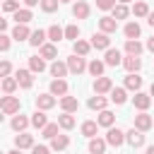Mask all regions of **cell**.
Instances as JSON below:
<instances>
[{
    "instance_id": "cell-28",
    "label": "cell",
    "mask_w": 154,
    "mask_h": 154,
    "mask_svg": "<svg viewBox=\"0 0 154 154\" xmlns=\"http://www.w3.org/2000/svg\"><path fill=\"white\" fill-rule=\"evenodd\" d=\"M96 130H99V123H96V120H84V123H82V135H84V137H89V140L96 137Z\"/></svg>"
},
{
    "instance_id": "cell-22",
    "label": "cell",
    "mask_w": 154,
    "mask_h": 154,
    "mask_svg": "<svg viewBox=\"0 0 154 154\" xmlns=\"http://www.w3.org/2000/svg\"><path fill=\"white\" fill-rule=\"evenodd\" d=\"M29 36H31V31L26 24H17L12 29V38H17V41H29Z\"/></svg>"
},
{
    "instance_id": "cell-21",
    "label": "cell",
    "mask_w": 154,
    "mask_h": 154,
    "mask_svg": "<svg viewBox=\"0 0 154 154\" xmlns=\"http://www.w3.org/2000/svg\"><path fill=\"white\" fill-rule=\"evenodd\" d=\"M96 123L101 125V128H113V123H116V116L111 113V111H99V118H96Z\"/></svg>"
},
{
    "instance_id": "cell-41",
    "label": "cell",
    "mask_w": 154,
    "mask_h": 154,
    "mask_svg": "<svg viewBox=\"0 0 154 154\" xmlns=\"http://www.w3.org/2000/svg\"><path fill=\"white\" fill-rule=\"evenodd\" d=\"M111 12H113V17H116V19H125V17L130 14V10H128V5H123V2H118V5H116V7L111 10Z\"/></svg>"
},
{
    "instance_id": "cell-55",
    "label": "cell",
    "mask_w": 154,
    "mask_h": 154,
    "mask_svg": "<svg viewBox=\"0 0 154 154\" xmlns=\"http://www.w3.org/2000/svg\"><path fill=\"white\" fill-rule=\"evenodd\" d=\"M149 91H152V96H154V82H152V87H149Z\"/></svg>"
},
{
    "instance_id": "cell-16",
    "label": "cell",
    "mask_w": 154,
    "mask_h": 154,
    "mask_svg": "<svg viewBox=\"0 0 154 154\" xmlns=\"http://www.w3.org/2000/svg\"><path fill=\"white\" fill-rule=\"evenodd\" d=\"M14 147H17V149H31V147H34V135L19 132V135L14 137Z\"/></svg>"
},
{
    "instance_id": "cell-32",
    "label": "cell",
    "mask_w": 154,
    "mask_h": 154,
    "mask_svg": "<svg viewBox=\"0 0 154 154\" xmlns=\"http://www.w3.org/2000/svg\"><path fill=\"white\" fill-rule=\"evenodd\" d=\"M31 125H34V128H41V130L48 125V118H46V113H43L41 108H38L36 113H31Z\"/></svg>"
},
{
    "instance_id": "cell-34",
    "label": "cell",
    "mask_w": 154,
    "mask_h": 154,
    "mask_svg": "<svg viewBox=\"0 0 154 154\" xmlns=\"http://www.w3.org/2000/svg\"><path fill=\"white\" fill-rule=\"evenodd\" d=\"M132 12H135V17H149V5L144 0H137L132 5Z\"/></svg>"
},
{
    "instance_id": "cell-54",
    "label": "cell",
    "mask_w": 154,
    "mask_h": 154,
    "mask_svg": "<svg viewBox=\"0 0 154 154\" xmlns=\"http://www.w3.org/2000/svg\"><path fill=\"white\" fill-rule=\"evenodd\" d=\"M147 154H154V144H152V147H147Z\"/></svg>"
},
{
    "instance_id": "cell-10",
    "label": "cell",
    "mask_w": 154,
    "mask_h": 154,
    "mask_svg": "<svg viewBox=\"0 0 154 154\" xmlns=\"http://www.w3.org/2000/svg\"><path fill=\"white\" fill-rule=\"evenodd\" d=\"M99 29H101L103 34H113V31L118 29V19H116V17H101V19H99Z\"/></svg>"
},
{
    "instance_id": "cell-37",
    "label": "cell",
    "mask_w": 154,
    "mask_h": 154,
    "mask_svg": "<svg viewBox=\"0 0 154 154\" xmlns=\"http://www.w3.org/2000/svg\"><path fill=\"white\" fill-rule=\"evenodd\" d=\"M87 70H89L94 77H101V75H103V70H106V63H101V60H96V58H94V60L89 63V67H87Z\"/></svg>"
},
{
    "instance_id": "cell-51",
    "label": "cell",
    "mask_w": 154,
    "mask_h": 154,
    "mask_svg": "<svg viewBox=\"0 0 154 154\" xmlns=\"http://www.w3.org/2000/svg\"><path fill=\"white\" fill-rule=\"evenodd\" d=\"M147 51H152V53H154V36L147 41Z\"/></svg>"
},
{
    "instance_id": "cell-38",
    "label": "cell",
    "mask_w": 154,
    "mask_h": 154,
    "mask_svg": "<svg viewBox=\"0 0 154 154\" xmlns=\"http://www.w3.org/2000/svg\"><path fill=\"white\" fill-rule=\"evenodd\" d=\"M123 31H125V36H128V38H137L142 29H140V24H137V22H128Z\"/></svg>"
},
{
    "instance_id": "cell-45",
    "label": "cell",
    "mask_w": 154,
    "mask_h": 154,
    "mask_svg": "<svg viewBox=\"0 0 154 154\" xmlns=\"http://www.w3.org/2000/svg\"><path fill=\"white\" fill-rule=\"evenodd\" d=\"M2 10H5V12H17V10H19V2H17V0H5V2H2Z\"/></svg>"
},
{
    "instance_id": "cell-57",
    "label": "cell",
    "mask_w": 154,
    "mask_h": 154,
    "mask_svg": "<svg viewBox=\"0 0 154 154\" xmlns=\"http://www.w3.org/2000/svg\"><path fill=\"white\" fill-rule=\"evenodd\" d=\"M60 2H70V0H60Z\"/></svg>"
},
{
    "instance_id": "cell-44",
    "label": "cell",
    "mask_w": 154,
    "mask_h": 154,
    "mask_svg": "<svg viewBox=\"0 0 154 154\" xmlns=\"http://www.w3.org/2000/svg\"><path fill=\"white\" fill-rule=\"evenodd\" d=\"M60 5V0H41V10L43 12H55Z\"/></svg>"
},
{
    "instance_id": "cell-53",
    "label": "cell",
    "mask_w": 154,
    "mask_h": 154,
    "mask_svg": "<svg viewBox=\"0 0 154 154\" xmlns=\"http://www.w3.org/2000/svg\"><path fill=\"white\" fill-rule=\"evenodd\" d=\"M7 154H22V149H12V152H7Z\"/></svg>"
},
{
    "instance_id": "cell-17",
    "label": "cell",
    "mask_w": 154,
    "mask_h": 154,
    "mask_svg": "<svg viewBox=\"0 0 154 154\" xmlns=\"http://www.w3.org/2000/svg\"><path fill=\"white\" fill-rule=\"evenodd\" d=\"M46 38H48V31H43V29H36V31H31V36H29V43H31L34 48H41V46L46 43Z\"/></svg>"
},
{
    "instance_id": "cell-8",
    "label": "cell",
    "mask_w": 154,
    "mask_h": 154,
    "mask_svg": "<svg viewBox=\"0 0 154 154\" xmlns=\"http://www.w3.org/2000/svg\"><path fill=\"white\" fill-rule=\"evenodd\" d=\"M125 140H128V144H130L132 149H137V147L144 144V135H142V130H137V128H132L130 132H125Z\"/></svg>"
},
{
    "instance_id": "cell-13",
    "label": "cell",
    "mask_w": 154,
    "mask_h": 154,
    "mask_svg": "<svg viewBox=\"0 0 154 154\" xmlns=\"http://www.w3.org/2000/svg\"><path fill=\"white\" fill-rule=\"evenodd\" d=\"M51 94H53V96H65V94H67V82H65L63 77H55V79L51 82Z\"/></svg>"
},
{
    "instance_id": "cell-42",
    "label": "cell",
    "mask_w": 154,
    "mask_h": 154,
    "mask_svg": "<svg viewBox=\"0 0 154 154\" xmlns=\"http://www.w3.org/2000/svg\"><path fill=\"white\" fill-rule=\"evenodd\" d=\"M58 128H60V123H48V125L43 128V135H41V137H46V140H53V137L58 135Z\"/></svg>"
},
{
    "instance_id": "cell-35",
    "label": "cell",
    "mask_w": 154,
    "mask_h": 154,
    "mask_svg": "<svg viewBox=\"0 0 154 154\" xmlns=\"http://www.w3.org/2000/svg\"><path fill=\"white\" fill-rule=\"evenodd\" d=\"M48 38H51L53 43H58L60 38H65V29H60L58 24H53V26H48Z\"/></svg>"
},
{
    "instance_id": "cell-50",
    "label": "cell",
    "mask_w": 154,
    "mask_h": 154,
    "mask_svg": "<svg viewBox=\"0 0 154 154\" xmlns=\"http://www.w3.org/2000/svg\"><path fill=\"white\" fill-rule=\"evenodd\" d=\"M26 7H34V5H41V0H24Z\"/></svg>"
},
{
    "instance_id": "cell-18",
    "label": "cell",
    "mask_w": 154,
    "mask_h": 154,
    "mask_svg": "<svg viewBox=\"0 0 154 154\" xmlns=\"http://www.w3.org/2000/svg\"><path fill=\"white\" fill-rule=\"evenodd\" d=\"M140 87H142V77H140L137 72H128V77H125V89L140 91Z\"/></svg>"
},
{
    "instance_id": "cell-11",
    "label": "cell",
    "mask_w": 154,
    "mask_h": 154,
    "mask_svg": "<svg viewBox=\"0 0 154 154\" xmlns=\"http://www.w3.org/2000/svg\"><path fill=\"white\" fill-rule=\"evenodd\" d=\"M106 65H111V67H118V65H123V55H120V51L118 48H108L106 51V60H103Z\"/></svg>"
},
{
    "instance_id": "cell-39",
    "label": "cell",
    "mask_w": 154,
    "mask_h": 154,
    "mask_svg": "<svg viewBox=\"0 0 154 154\" xmlns=\"http://www.w3.org/2000/svg\"><path fill=\"white\" fill-rule=\"evenodd\" d=\"M89 108H91V111H103V108H106V99H103L101 94L91 96V99H89Z\"/></svg>"
},
{
    "instance_id": "cell-14",
    "label": "cell",
    "mask_w": 154,
    "mask_h": 154,
    "mask_svg": "<svg viewBox=\"0 0 154 154\" xmlns=\"http://www.w3.org/2000/svg\"><path fill=\"white\" fill-rule=\"evenodd\" d=\"M53 106H55V96H53V94H38V96H36V108L48 111V108H53Z\"/></svg>"
},
{
    "instance_id": "cell-31",
    "label": "cell",
    "mask_w": 154,
    "mask_h": 154,
    "mask_svg": "<svg viewBox=\"0 0 154 154\" xmlns=\"http://www.w3.org/2000/svg\"><path fill=\"white\" fill-rule=\"evenodd\" d=\"M46 58H41V55H31L29 58V70L31 72H43L46 70V63H43Z\"/></svg>"
},
{
    "instance_id": "cell-15",
    "label": "cell",
    "mask_w": 154,
    "mask_h": 154,
    "mask_svg": "<svg viewBox=\"0 0 154 154\" xmlns=\"http://www.w3.org/2000/svg\"><path fill=\"white\" fill-rule=\"evenodd\" d=\"M60 108H63L65 113H75V111L79 108V101H77V96H67V94H65V96L60 99Z\"/></svg>"
},
{
    "instance_id": "cell-2",
    "label": "cell",
    "mask_w": 154,
    "mask_h": 154,
    "mask_svg": "<svg viewBox=\"0 0 154 154\" xmlns=\"http://www.w3.org/2000/svg\"><path fill=\"white\" fill-rule=\"evenodd\" d=\"M67 67H70V72H72V75H82L89 65L84 63V55H77V53H75V55H70V58H67Z\"/></svg>"
},
{
    "instance_id": "cell-27",
    "label": "cell",
    "mask_w": 154,
    "mask_h": 154,
    "mask_svg": "<svg viewBox=\"0 0 154 154\" xmlns=\"http://www.w3.org/2000/svg\"><path fill=\"white\" fill-rule=\"evenodd\" d=\"M29 123H31V118H26V116H14L10 125H12V130H17V132H24Z\"/></svg>"
},
{
    "instance_id": "cell-52",
    "label": "cell",
    "mask_w": 154,
    "mask_h": 154,
    "mask_svg": "<svg viewBox=\"0 0 154 154\" xmlns=\"http://www.w3.org/2000/svg\"><path fill=\"white\" fill-rule=\"evenodd\" d=\"M147 24H149V26H154V12H149V17H147Z\"/></svg>"
},
{
    "instance_id": "cell-40",
    "label": "cell",
    "mask_w": 154,
    "mask_h": 154,
    "mask_svg": "<svg viewBox=\"0 0 154 154\" xmlns=\"http://www.w3.org/2000/svg\"><path fill=\"white\" fill-rule=\"evenodd\" d=\"M17 87H19L17 77H5V79H2V91H5V94H12Z\"/></svg>"
},
{
    "instance_id": "cell-56",
    "label": "cell",
    "mask_w": 154,
    "mask_h": 154,
    "mask_svg": "<svg viewBox=\"0 0 154 154\" xmlns=\"http://www.w3.org/2000/svg\"><path fill=\"white\" fill-rule=\"evenodd\" d=\"M118 2H123V5H128V2H130V0H118Z\"/></svg>"
},
{
    "instance_id": "cell-47",
    "label": "cell",
    "mask_w": 154,
    "mask_h": 154,
    "mask_svg": "<svg viewBox=\"0 0 154 154\" xmlns=\"http://www.w3.org/2000/svg\"><path fill=\"white\" fill-rule=\"evenodd\" d=\"M10 70H12V65H10L7 60H2V63H0V77H7Z\"/></svg>"
},
{
    "instance_id": "cell-7",
    "label": "cell",
    "mask_w": 154,
    "mask_h": 154,
    "mask_svg": "<svg viewBox=\"0 0 154 154\" xmlns=\"http://www.w3.org/2000/svg\"><path fill=\"white\" fill-rule=\"evenodd\" d=\"M152 125H154V120H152V116H147V111H140V113L135 116V128H137V130L147 132Z\"/></svg>"
},
{
    "instance_id": "cell-30",
    "label": "cell",
    "mask_w": 154,
    "mask_h": 154,
    "mask_svg": "<svg viewBox=\"0 0 154 154\" xmlns=\"http://www.w3.org/2000/svg\"><path fill=\"white\" fill-rule=\"evenodd\" d=\"M55 55H58L55 43H43V46H41V58H46V60H58Z\"/></svg>"
},
{
    "instance_id": "cell-5",
    "label": "cell",
    "mask_w": 154,
    "mask_h": 154,
    "mask_svg": "<svg viewBox=\"0 0 154 154\" xmlns=\"http://www.w3.org/2000/svg\"><path fill=\"white\" fill-rule=\"evenodd\" d=\"M106 142H108L111 147H120V144L125 142V132L118 130V128H108V132H106Z\"/></svg>"
},
{
    "instance_id": "cell-25",
    "label": "cell",
    "mask_w": 154,
    "mask_h": 154,
    "mask_svg": "<svg viewBox=\"0 0 154 154\" xmlns=\"http://www.w3.org/2000/svg\"><path fill=\"white\" fill-rule=\"evenodd\" d=\"M70 72V67H67V63H60V60H53V65H51V75L53 77H65Z\"/></svg>"
},
{
    "instance_id": "cell-43",
    "label": "cell",
    "mask_w": 154,
    "mask_h": 154,
    "mask_svg": "<svg viewBox=\"0 0 154 154\" xmlns=\"http://www.w3.org/2000/svg\"><path fill=\"white\" fill-rule=\"evenodd\" d=\"M77 36H79V26H77V24H67V26H65V38L77 41Z\"/></svg>"
},
{
    "instance_id": "cell-33",
    "label": "cell",
    "mask_w": 154,
    "mask_h": 154,
    "mask_svg": "<svg viewBox=\"0 0 154 154\" xmlns=\"http://www.w3.org/2000/svg\"><path fill=\"white\" fill-rule=\"evenodd\" d=\"M58 123H60L63 130H72V128H75V116L63 111V116H58Z\"/></svg>"
},
{
    "instance_id": "cell-29",
    "label": "cell",
    "mask_w": 154,
    "mask_h": 154,
    "mask_svg": "<svg viewBox=\"0 0 154 154\" xmlns=\"http://www.w3.org/2000/svg\"><path fill=\"white\" fill-rule=\"evenodd\" d=\"M14 19H17V24H29L34 17H31V10H29V7H19V10L14 12Z\"/></svg>"
},
{
    "instance_id": "cell-6",
    "label": "cell",
    "mask_w": 154,
    "mask_h": 154,
    "mask_svg": "<svg viewBox=\"0 0 154 154\" xmlns=\"http://www.w3.org/2000/svg\"><path fill=\"white\" fill-rule=\"evenodd\" d=\"M132 103H135V108H137V111H147V108L152 106V96H149V94H144V91H135Z\"/></svg>"
},
{
    "instance_id": "cell-24",
    "label": "cell",
    "mask_w": 154,
    "mask_h": 154,
    "mask_svg": "<svg viewBox=\"0 0 154 154\" xmlns=\"http://www.w3.org/2000/svg\"><path fill=\"white\" fill-rule=\"evenodd\" d=\"M106 144H108L106 140L91 137V140H89V152H91V154H103V152H106Z\"/></svg>"
},
{
    "instance_id": "cell-12",
    "label": "cell",
    "mask_w": 154,
    "mask_h": 154,
    "mask_svg": "<svg viewBox=\"0 0 154 154\" xmlns=\"http://www.w3.org/2000/svg\"><path fill=\"white\" fill-rule=\"evenodd\" d=\"M17 82H19V87L22 89H31V84H34V77H31V70H17Z\"/></svg>"
},
{
    "instance_id": "cell-9",
    "label": "cell",
    "mask_w": 154,
    "mask_h": 154,
    "mask_svg": "<svg viewBox=\"0 0 154 154\" xmlns=\"http://www.w3.org/2000/svg\"><path fill=\"white\" fill-rule=\"evenodd\" d=\"M89 12H91V7H89V2H84V0H77V2L72 5V14H75L77 19H87Z\"/></svg>"
},
{
    "instance_id": "cell-23",
    "label": "cell",
    "mask_w": 154,
    "mask_h": 154,
    "mask_svg": "<svg viewBox=\"0 0 154 154\" xmlns=\"http://www.w3.org/2000/svg\"><path fill=\"white\" fill-rule=\"evenodd\" d=\"M67 144H70V137H67V135H55V137L51 140V149H55V152L67 149Z\"/></svg>"
},
{
    "instance_id": "cell-19",
    "label": "cell",
    "mask_w": 154,
    "mask_h": 154,
    "mask_svg": "<svg viewBox=\"0 0 154 154\" xmlns=\"http://www.w3.org/2000/svg\"><path fill=\"white\" fill-rule=\"evenodd\" d=\"M142 51H144V46H142L137 38H128V41H125V53H128V55H142Z\"/></svg>"
},
{
    "instance_id": "cell-3",
    "label": "cell",
    "mask_w": 154,
    "mask_h": 154,
    "mask_svg": "<svg viewBox=\"0 0 154 154\" xmlns=\"http://www.w3.org/2000/svg\"><path fill=\"white\" fill-rule=\"evenodd\" d=\"M89 43H91V46H94L96 51H108V48H111V38H108V34H103V31L94 34Z\"/></svg>"
},
{
    "instance_id": "cell-1",
    "label": "cell",
    "mask_w": 154,
    "mask_h": 154,
    "mask_svg": "<svg viewBox=\"0 0 154 154\" xmlns=\"http://www.w3.org/2000/svg\"><path fill=\"white\" fill-rule=\"evenodd\" d=\"M19 106H22L19 99H17V96H10V94L2 96V101H0V108H2L5 116H14V113H19Z\"/></svg>"
},
{
    "instance_id": "cell-20",
    "label": "cell",
    "mask_w": 154,
    "mask_h": 154,
    "mask_svg": "<svg viewBox=\"0 0 154 154\" xmlns=\"http://www.w3.org/2000/svg\"><path fill=\"white\" fill-rule=\"evenodd\" d=\"M123 67H125L128 72H137V70L142 67L140 55H128V58H123Z\"/></svg>"
},
{
    "instance_id": "cell-26",
    "label": "cell",
    "mask_w": 154,
    "mask_h": 154,
    "mask_svg": "<svg viewBox=\"0 0 154 154\" xmlns=\"http://www.w3.org/2000/svg\"><path fill=\"white\" fill-rule=\"evenodd\" d=\"M111 101L118 103V106L125 103V101H128V91H125L123 87H113V89H111Z\"/></svg>"
},
{
    "instance_id": "cell-49",
    "label": "cell",
    "mask_w": 154,
    "mask_h": 154,
    "mask_svg": "<svg viewBox=\"0 0 154 154\" xmlns=\"http://www.w3.org/2000/svg\"><path fill=\"white\" fill-rule=\"evenodd\" d=\"M31 154H48V147H43V144H34V147H31Z\"/></svg>"
},
{
    "instance_id": "cell-46",
    "label": "cell",
    "mask_w": 154,
    "mask_h": 154,
    "mask_svg": "<svg viewBox=\"0 0 154 154\" xmlns=\"http://www.w3.org/2000/svg\"><path fill=\"white\" fill-rule=\"evenodd\" d=\"M96 7L99 10H113L116 7V0H96Z\"/></svg>"
},
{
    "instance_id": "cell-4",
    "label": "cell",
    "mask_w": 154,
    "mask_h": 154,
    "mask_svg": "<svg viewBox=\"0 0 154 154\" xmlns=\"http://www.w3.org/2000/svg\"><path fill=\"white\" fill-rule=\"evenodd\" d=\"M113 89V82H111V77H94V94H108Z\"/></svg>"
},
{
    "instance_id": "cell-48",
    "label": "cell",
    "mask_w": 154,
    "mask_h": 154,
    "mask_svg": "<svg viewBox=\"0 0 154 154\" xmlns=\"http://www.w3.org/2000/svg\"><path fill=\"white\" fill-rule=\"evenodd\" d=\"M0 51H10V36L7 34L0 36Z\"/></svg>"
},
{
    "instance_id": "cell-36",
    "label": "cell",
    "mask_w": 154,
    "mask_h": 154,
    "mask_svg": "<svg viewBox=\"0 0 154 154\" xmlns=\"http://www.w3.org/2000/svg\"><path fill=\"white\" fill-rule=\"evenodd\" d=\"M72 51H75L77 55H87V53L91 51V43H87V41H82V38H77V41L72 43Z\"/></svg>"
}]
</instances>
